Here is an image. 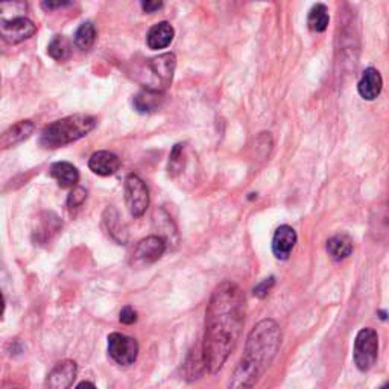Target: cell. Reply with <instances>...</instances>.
<instances>
[{
  "mask_svg": "<svg viewBox=\"0 0 389 389\" xmlns=\"http://www.w3.org/2000/svg\"><path fill=\"white\" fill-rule=\"evenodd\" d=\"M245 322V295L231 282H222L213 291L206 312L203 361L206 368L216 374L227 362Z\"/></svg>",
  "mask_w": 389,
  "mask_h": 389,
  "instance_id": "1",
  "label": "cell"
},
{
  "mask_svg": "<svg viewBox=\"0 0 389 389\" xmlns=\"http://www.w3.org/2000/svg\"><path fill=\"white\" fill-rule=\"evenodd\" d=\"M282 346V330L274 319H263L248 335L245 353L233 375V388H251L270 368Z\"/></svg>",
  "mask_w": 389,
  "mask_h": 389,
  "instance_id": "2",
  "label": "cell"
},
{
  "mask_svg": "<svg viewBox=\"0 0 389 389\" xmlns=\"http://www.w3.org/2000/svg\"><path fill=\"white\" fill-rule=\"evenodd\" d=\"M96 127V119L88 114H73L48 125L41 131L40 143L44 148H61L85 137Z\"/></svg>",
  "mask_w": 389,
  "mask_h": 389,
  "instance_id": "3",
  "label": "cell"
},
{
  "mask_svg": "<svg viewBox=\"0 0 389 389\" xmlns=\"http://www.w3.org/2000/svg\"><path fill=\"white\" fill-rule=\"evenodd\" d=\"M379 356V335L373 329H362L354 341L353 359L361 371H370Z\"/></svg>",
  "mask_w": 389,
  "mask_h": 389,
  "instance_id": "4",
  "label": "cell"
},
{
  "mask_svg": "<svg viewBox=\"0 0 389 389\" xmlns=\"http://www.w3.org/2000/svg\"><path fill=\"white\" fill-rule=\"evenodd\" d=\"M125 203L134 218H142L149 207L148 186L136 174L128 175L125 180Z\"/></svg>",
  "mask_w": 389,
  "mask_h": 389,
  "instance_id": "5",
  "label": "cell"
},
{
  "mask_svg": "<svg viewBox=\"0 0 389 389\" xmlns=\"http://www.w3.org/2000/svg\"><path fill=\"white\" fill-rule=\"evenodd\" d=\"M108 354L117 365L129 366L137 361L139 342L122 333H111L108 336Z\"/></svg>",
  "mask_w": 389,
  "mask_h": 389,
  "instance_id": "6",
  "label": "cell"
},
{
  "mask_svg": "<svg viewBox=\"0 0 389 389\" xmlns=\"http://www.w3.org/2000/svg\"><path fill=\"white\" fill-rule=\"evenodd\" d=\"M168 250V242L161 236H148L142 239L132 252V265L134 266H148L163 257Z\"/></svg>",
  "mask_w": 389,
  "mask_h": 389,
  "instance_id": "7",
  "label": "cell"
},
{
  "mask_svg": "<svg viewBox=\"0 0 389 389\" xmlns=\"http://www.w3.org/2000/svg\"><path fill=\"white\" fill-rule=\"evenodd\" d=\"M37 32L34 21L28 17H20L9 21H0V36L9 44H17L31 38Z\"/></svg>",
  "mask_w": 389,
  "mask_h": 389,
  "instance_id": "8",
  "label": "cell"
},
{
  "mask_svg": "<svg viewBox=\"0 0 389 389\" xmlns=\"http://www.w3.org/2000/svg\"><path fill=\"white\" fill-rule=\"evenodd\" d=\"M148 68L155 75V78L159 80L160 88L163 90V88L169 87L172 84L175 68H176V57L172 52L161 53V55H159V57L151 58L148 61Z\"/></svg>",
  "mask_w": 389,
  "mask_h": 389,
  "instance_id": "9",
  "label": "cell"
},
{
  "mask_svg": "<svg viewBox=\"0 0 389 389\" xmlns=\"http://www.w3.org/2000/svg\"><path fill=\"white\" fill-rule=\"evenodd\" d=\"M78 365L73 361H63L53 366V370L49 373L46 385L52 389H65L73 385L76 379Z\"/></svg>",
  "mask_w": 389,
  "mask_h": 389,
  "instance_id": "10",
  "label": "cell"
},
{
  "mask_svg": "<svg viewBox=\"0 0 389 389\" xmlns=\"http://www.w3.org/2000/svg\"><path fill=\"white\" fill-rule=\"evenodd\" d=\"M297 243V233L292 227L282 225L275 230L272 238V252L277 259L287 260Z\"/></svg>",
  "mask_w": 389,
  "mask_h": 389,
  "instance_id": "11",
  "label": "cell"
},
{
  "mask_svg": "<svg viewBox=\"0 0 389 389\" xmlns=\"http://www.w3.org/2000/svg\"><path fill=\"white\" fill-rule=\"evenodd\" d=\"M88 168L96 175L110 176L114 175L120 168V160L116 154L110 151H97L90 160H88Z\"/></svg>",
  "mask_w": 389,
  "mask_h": 389,
  "instance_id": "12",
  "label": "cell"
},
{
  "mask_svg": "<svg viewBox=\"0 0 389 389\" xmlns=\"http://www.w3.org/2000/svg\"><path fill=\"white\" fill-rule=\"evenodd\" d=\"M164 102L163 90H157V88H143L139 92L134 99H132V105H134L137 113L149 114L157 111Z\"/></svg>",
  "mask_w": 389,
  "mask_h": 389,
  "instance_id": "13",
  "label": "cell"
},
{
  "mask_svg": "<svg viewBox=\"0 0 389 389\" xmlns=\"http://www.w3.org/2000/svg\"><path fill=\"white\" fill-rule=\"evenodd\" d=\"M34 129L36 125L32 124L31 120H20L4 132L2 137H0V146H2V149L13 148L16 144L28 140L32 136Z\"/></svg>",
  "mask_w": 389,
  "mask_h": 389,
  "instance_id": "14",
  "label": "cell"
},
{
  "mask_svg": "<svg viewBox=\"0 0 389 389\" xmlns=\"http://www.w3.org/2000/svg\"><path fill=\"white\" fill-rule=\"evenodd\" d=\"M382 87H383V80H382L380 72L374 68H368L363 72L361 81L358 84V92L365 101H374L375 97H379Z\"/></svg>",
  "mask_w": 389,
  "mask_h": 389,
  "instance_id": "15",
  "label": "cell"
},
{
  "mask_svg": "<svg viewBox=\"0 0 389 389\" xmlns=\"http://www.w3.org/2000/svg\"><path fill=\"white\" fill-rule=\"evenodd\" d=\"M174 37L175 31L171 26V23H168V21H160V23L154 25L149 29L146 36V44L152 50L166 49L174 41Z\"/></svg>",
  "mask_w": 389,
  "mask_h": 389,
  "instance_id": "16",
  "label": "cell"
},
{
  "mask_svg": "<svg viewBox=\"0 0 389 389\" xmlns=\"http://www.w3.org/2000/svg\"><path fill=\"white\" fill-rule=\"evenodd\" d=\"M50 175L63 188L75 187L78 181H80V172H78V169L72 163L68 161L53 163L50 168Z\"/></svg>",
  "mask_w": 389,
  "mask_h": 389,
  "instance_id": "17",
  "label": "cell"
},
{
  "mask_svg": "<svg viewBox=\"0 0 389 389\" xmlns=\"http://www.w3.org/2000/svg\"><path fill=\"white\" fill-rule=\"evenodd\" d=\"M102 219H104L102 224L108 233V236L113 240H116L117 243H120V245H124V243L127 242V231L124 227H122L117 210L113 207H108L105 210Z\"/></svg>",
  "mask_w": 389,
  "mask_h": 389,
  "instance_id": "18",
  "label": "cell"
},
{
  "mask_svg": "<svg viewBox=\"0 0 389 389\" xmlns=\"http://www.w3.org/2000/svg\"><path fill=\"white\" fill-rule=\"evenodd\" d=\"M63 224L57 215L53 213H44L40 219V225L37 227L34 236L36 242L38 243H48L57 233L61 230Z\"/></svg>",
  "mask_w": 389,
  "mask_h": 389,
  "instance_id": "19",
  "label": "cell"
},
{
  "mask_svg": "<svg viewBox=\"0 0 389 389\" xmlns=\"http://www.w3.org/2000/svg\"><path fill=\"white\" fill-rule=\"evenodd\" d=\"M327 252L336 262L346 260L353 252V240L347 235H336L327 242Z\"/></svg>",
  "mask_w": 389,
  "mask_h": 389,
  "instance_id": "20",
  "label": "cell"
},
{
  "mask_svg": "<svg viewBox=\"0 0 389 389\" xmlns=\"http://www.w3.org/2000/svg\"><path fill=\"white\" fill-rule=\"evenodd\" d=\"M371 235L377 240L389 238V204L377 207L371 218Z\"/></svg>",
  "mask_w": 389,
  "mask_h": 389,
  "instance_id": "21",
  "label": "cell"
},
{
  "mask_svg": "<svg viewBox=\"0 0 389 389\" xmlns=\"http://www.w3.org/2000/svg\"><path fill=\"white\" fill-rule=\"evenodd\" d=\"M28 9L29 6L26 0H2V4H0V21L25 17Z\"/></svg>",
  "mask_w": 389,
  "mask_h": 389,
  "instance_id": "22",
  "label": "cell"
},
{
  "mask_svg": "<svg viewBox=\"0 0 389 389\" xmlns=\"http://www.w3.org/2000/svg\"><path fill=\"white\" fill-rule=\"evenodd\" d=\"M329 23H330V16H329V9L326 5L316 4L312 9L309 11L307 26L310 31L324 32L329 28Z\"/></svg>",
  "mask_w": 389,
  "mask_h": 389,
  "instance_id": "23",
  "label": "cell"
},
{
  "mask_svg": "<svg viewBox=\"0 0 389 389\" xmlns=\"http://www.w3.org/2000/svg\"><path fill=\"white\" fill-rule=\"evenodd\" d=\"M96 41V28L92 21H84L75 34V46L80 50H88Z\"/></svg>",
  "mask_w": 389,
  "mask_h": 389,
  "instance_id": "24",
  "label": "cell"
},
{
  "mask_svg": "<svg viewBox=\"0 0 389 389\" xmlns=\"http://www.w3.org/2000/svg\"><path fill=\"white\" fill-rule=\"evenodd\" d=\"M186 144L184 143H176L175 146L171 151L169 155V163H168V172L172 178L178 176L180 174H183L184 168H186Z\"/></svg>",
  "mask_w": 389,
  "mask_h": 389,
  "instance_id": "25",
  "label": "cell"
},
{
  "mask_svg": "<svg viewBox=\"0 0 389 389\" xmlns=\"http://www.w3.org/2000/svg\"><path fill=\"white\" fill-rule=\"evenodd\" d=\"M48 53H49V57L53 58V60L64 61V60H68L70 57L72 44L65 37L55 36L49 43Z\"/></svg>",
  "mask_w": 389,
  "mask_h": 389,
  "instance_id": "26",
  "label": "cell"
},
{
  "mask_svg": "<svg viewBox=\"0 0 389 389\" xmlns=\"http://www.w3.org/2000/svg\"><path fill=\"white\" fill-rule=\"evenodd\" d=\"M87 199V191L80 186H75L73 191L69 193V198H68V207L69 210H75V208H80L84 201Z\"/></svg>",
  "mask_w": 389,
  "mask_h": 389,
  "instance_id": "27",
  "label": "cell"
},
{
  "mask_svg": "<svg viewBox=\"0 0 389 389\" xmlns=\"http://www.w3.org/2000/svg\"><path fill=\"white\" fill-rule=\"evenodd\" d=\"M119 319H120L122 324L131 326V324H134V322H137V312L131 306H125L124 309L120 310Z\"/></svg>",
  "mask_w": 389,
  "mask_h": 389,
  "instance_id": "28",
  "label": "cell"
},
{
  "mask_svg": "<svg viewBox=\"0 0 389 389\" xmlns=\"http://www.w3.org/2000/svg\"><path fill=\"white\" fill-rule=\"evenodd\" d=\"M272 286H274V277H270V279L263 280L260 284H257L254 287V295L259 297V298H265L266 295L270 294Z\"/></svg>",
  "mask_w": 389,
  "mask_h": 389,
  "instance_id": "29",
  "label": "cell"
},
{
  "mask_svg": "<svg viewBox=\"0 0 389 389\" xmlns=\"http://www.w3.org/2000/svg\"><path fill=\"white\" fill-rule=\"evenodd\" d=\"M72 0H43V8L46 11H57L69 6Z\"/></svg>",
  "mask_w": 389,
  "mask_h": 389,
  "instance_id": "30",
  "label": "cell"
},
{
  "mask_svg": "<svg viewBox=\"0 0 389 389\" xmlns=\"http://www.w3.org/2000/svg\"><path fill=\"white\" fill-rule=\"evenodd\" d=\"M142 8L144 13L152 14L163 8V0H142Z\"/></svg>",
  "mask_w": 389,
  "mask_h": 389,
  "instance_id": "31",
  "label": "cell"
},
{
  "mask_svg": "<svg viewBox=\"0 0 389 389\" xmlns=\"http://www.w3.org/2000/svg\"><path fill=\"white\" fill-rule=\"evenodd\" d=\"M84 386H90V388H95V383L92 382H81L80 385H78L76 388H84Z\"/></svg>",
  "mask_w": 389,
  "mask_h": 389,
  "instance_id": "32",
  "label": "cell"
}]
</instances>
